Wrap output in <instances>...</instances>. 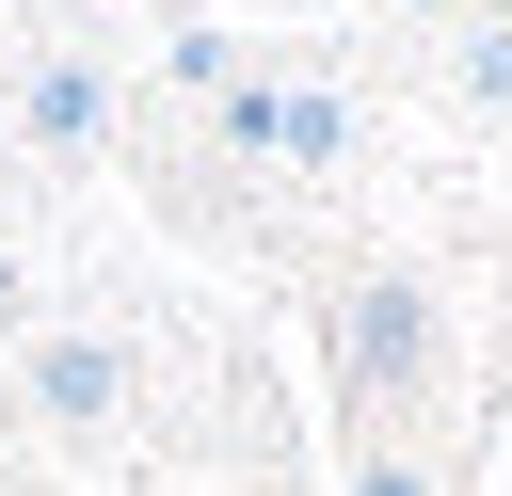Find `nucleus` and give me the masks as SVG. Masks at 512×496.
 Listing matches in <instances>:
<instances>
[{
  "mask_svg": "<svg viewBox=\"0 0 512 496\" xmlns=\"http://www.w3.org/2000/svg\"><path fill=\"white\" fill-rule=\"evenodd\" d=\"M96 112H112L96 64H32V80H16V128H32V144H96Z\"/></svg>",
  "mask_w": 512,
  "mask_h": 496,
  "instance_id": "2",
  "label": "nucleus"
},
{
  "mask_svg": "<svg viewBox=\"0 0 512 496\" xmlns=\"http://www.w3.org/2000/svg\"><path fill=\"white\" fill-rule=\"evenodd\" d=\"M336 384L352 400H416L432 384V288H352V320H336Z\"/></svg>",
  "mask_w": 512,
  "mask_h": 496,
  "instance_id": "1",
  "label": "nucleus"
},
{
  "mask_svg": "<svg viewBox=\"0 0 512 496\" xmlns=\"http://www.w3.org/2000/svg\"><path fill=\"white\" fill-rule=\"evenodd\" d=\"M352 496H432V480H416V464H368V480H352Z\"/></svg>",
  "mask_w": 512,
  "mask_h": 496,
  "instance_id": "4",
  "label": "nucleus"
},
{
  "mask_svg": "<svg viewBox=\"0 0 512 496\" xmlns=\"http://www.w3.org/2000/svg\"><path fill=\"white\" fill-rule=\"evenodd\" d=\"M112 384H128V368H112L96 336H64V352H32V400H48V416H112Z\"/></svg>",
  "mask_w": 512,
  "mask_h": 496,
  "instance_id": "3",
  "label": "nucleus"
}]
</instances>
